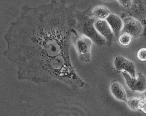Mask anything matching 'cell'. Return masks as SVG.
I'll return each instance as SVG.
<instances>
[{
  "label": "cell",
  "instance_id": "obj_1",
  "mask_svg": "<svg viewBox=\"0 0 146 116\" xmlns=\"http://www.w3.org/2000/svg\"><path fill=\"white\" fill-rule=\"evenodd\" d=\"M68 14H23L4 35L3 55L17 66V78L36 83L57 80L72 89L84 83L72 66L70 48L77 21Z\"/></svg>",
  "mask_w": 146,
  "mask_h": 116
},
{
  "label": "cell",
  "instance_id": "obj_2",
  "mask_svg": "<svg viewBox=\"0 0 146 116\" xmlns=\"http://www.w3.org/2000/svg\"><path fill=\"white\" fill-rule=\"evenodd\" d=\"M92 40L84 35H78L76 33L72 44L75 46L78 58L83 63L88 62L90 59V51Z\"/></svg>",
  "mask_w": 146,
  "mask_h": 116
},
{
  "label": "cell",
  "instance_id": "obj_3",
  "mask_svg": "<svg viewBox=\"0 0 146 116\" xmlns=\"http://www.w3.org/2000/svg\"><path fill=\"white\" fill-rule=\"evenodd\" d=\"M128 87L133 91L144 92L146 91V79L141 73L133 77L125 72H122Z\"/></svg>",
  "mask_w": 146,
  "mask_h": 116
},
{
  "label": "cell",
  "instance_id": "obj_4",
  "mask_svg": "<svg viewBox=\"0 0 146 116\" xmlns=\"http://www.w3.org/2000/svg\"><path fill=\"white\" fill-rule=\"evenodd\" d=\"M123 26L122 31L132 38H137L142 31L143 27L139 21L132 17H128L123 21Z\"/></svg>",
  "mask_w": 146,
  "mask_h": 116
},
{
  "label": "cell",
  "instance_id": "obj_5",
  "mask_svg": "<svg viewBox=\"0 0 146 116\" xmlns=\"http://www.w3.org/2000/svg\"><path fill=\"white\" fill-rule=\"evenodd\" d=\"M94 26L98 33L106 40L111 43L115 37L113 32L106 19H99L94 23Z\"/></svg>",
  "mask_w": 146,
  "mask_h": 116
},
{
  "label": "cell",
  "instance_id": "obj_6",
  "mask_svg": "<svg viewBox=\"0 0 146 116\" xmlns=\"http://www.w3.org/2000/svg\"><path fill=\"white\" fill-rule=\"evenodd\" d=\"M113 63L115 68L118 71L125 72L132 77H136L135 68L129 60L121 56H117L115 57Z\"/></svg>",
  "mask_w": 146,
  "mask_h": 116
},
{
  "label": "cell",
  "instance_id": "obj_7",
  "mask_svg": "<svg viewBox=\"0 0 146 116\" xmlns=\"http://www.w3.org/2000/svg\"><path fill=\"white\" fill-rule=\"evenodd\" d=\"M106 20L111 28L115 37H118L123 29V21L117 15L111 13Z\"/></svg>",
  "mask_w": 146,
  "mask_h": 116
},
{
  "label": "cell",
  "instance_id": "obj_8",
  "mask_svg": "<svg viewBox=\"0 0 146 116\" xmlns=\"http://www.w3.org/2000/svg\"><path fill=\"white\" fill-rule=\"evenodd\" d=\"M111 92L113 96L120 101L127 102V95L123 86L118 83H114L111 85Z\"/></svg>",
  "mask_w": 146,
  "mask_h": 116
},
{
  "label": "cell",
  "instance_id": "obj_9",
  "mask_svg": "<svg viewBox=\"0 0 146 116\" xmlns=\"http://www.w3.org/2000/svg\"><path fill=\"white\" fill-rule=\"evenodd\" d=\"M93 14L94 16L99 19L105 20L108 17L111 13L110 10L107 7L100 6L96 7L94 9Z\"/></svg>",
  "mask_w": 146,
  "mask_h": 116
},
{
  "label": "cell",
  "instance_id": "obj_10",
  "mask_svg": "<svg viewBox=\"0 0 146 116\" xmlns=\"http://www.w3.org/2000/svg\"><path fill=\"white\" fill-rule=\"evenodd\" d=\"M132 36L128 34L124 33L119 36V42L120 44L124 46L129 45L132 40Z\"/></svg>",
  "mask_w": 146,
  "mask_h": 116
},
{
  "label": "cell",
  "instance_id": "obj_11",
  "mask_svg": "<svg viewBox=\"0 0 146 116\" xmlns=\"http://www.w3.org/2000/svg\"><path fill=\"white\" fill-rule=\"evenodd\" d=\"M128 105L133 109H137L139 106V100L137 97H132L127 102Z\"/></svg>",
  "mask_w": 146,
  "mask_h": 116
},
{
  "label": "cell",
  "instance_id": "obj_12",
  "mask_svg": "<svg viewBox=\"0 0 146 116\" xmlns=\"http://www.w3.org/2000/svg\"><path fill=\"white\" fill-rule=\"evenodd\" d=\"M137 58L141 61H146V48L140 49L137 52Z\"/></svg>",
  "mask_w": 146,
  "mask_h": 116
},
{
  "label": "cell",
  "instance_id": "obj_13",
  "mask_svg": "<svg viewBox=\"0 0 146 116\" xmlns=\"http://www.w3.org/2000/svg\"><path fill=\"white\" fill-rule=\"evenodd\" d=\"M117 1L125 9H130L132 6V0H117Z\"/></svg>",
  "mask_w": 146,
  "mask_h": 116
},
{
  "label": "cell",
  "instance_id": "obj_14",
  "mask_svg": "<svg viewBox=\"0 0 146 116\" xmlns=\"http://www.w3.org/2000/svg\"><path fill=\"white\" fill-rule=\"evenodd\" d=\"M102 1H112L113 0H102Z\"/></svg>",
  "mask_w": 146,
  "mask_h": 116
}]
</instances>
